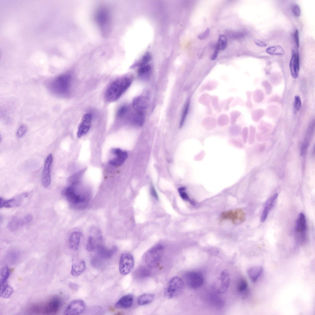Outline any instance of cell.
I'll list each match as a JSON object with an SVG mask.
<instances>
[{
	"mask_svg": "<svg viewBox=\"0 0 315 315\" xmlns=\"http://www.w3.org/2000/svg\"><path fill=\"white\" fill-rule=\"evenodd\" d=\"M92 119L91 113H86L83 116L78 127L77 133L78 138H81L88 132L91 126Z\"/></svg>",
	"mask_w": 315,
	"mask_h": 315,
	"instance_id": "4fadbf2b",
	"label": "cell"
},
{
	"mask_svg": "<svg viewBox=\"0 0 315 315\" xmlns=\"http://www.w3.org/2000/svg\"><path fill=\"white\" fill-rule=\"evenodd\" d=\"M227 46V41L225 37L221 34L219 37L218 40L216 44L215 49L219 51L225 50Z\"/></svg>",
	"mask_w": 315,
	"mask_h": 315,
	"instance_id": "83f0119b",
	"label": "cell"
},
{
	"mask_svg": "<svg viewBox=\"0 0 315 315\" xmlns=\"http://www.w3.org/2000/svg\"><path fill=\"white\" fill-rule=\"evenodd\" d=\"M184 278L187 285L193 289H197L201 287L204 281L202 274L199 272L194 271L186 273L184 275Z\"/></svg>",
	"mask_w": 315,
	"mask_h": 315,
	"instance_id": "ba28073f",
	"label": "cell"
},
{
	"mask_svg": "<svg viewBox=\"0 0 315 315\" xmlns=\"http://www.w3.org/2000/svg\"><path fill=\"white\" fill-rule=\"evenodd\" d=\"M190 102L188 99L186 102L183 110L181 116V120L179 123V128H181L184 122L189 110Z\"/></svg>",
	"mask_w": 315,
	"mask_h": 315,
	"instance_id": "1f68e13d",
	"label": "cell"
},
{
	"mask_svg": "<svg viewBox=\"0 0 315 315\" xmlns=\"http://www.w3.org/2000/svg\"><path fill=\"white\" fill-rule=\"evenodd\" d=\"M293 12L296 16L299 17L301 14V10L299 6L297 4L294 5L292 8Z\"/></svg>",
	"mask_w": 315,
	"mask_h": 315,
	"instance_id": "7bdbcfd3",
	"label": "cell"
},
{
	"mask_svg": "<svg viewBox=\"0 0 315 315\" xmlns=\"http://www.w3.org/2000/svg\"><path fill=\"white\" fill-rule=\"evenodd\" d=\"M164 251V247L160 244H158L153 246L145 253L144 261L146 265L149 267L156 266L161 259Z\"/></svg>",
	"mask_w": 315,
	"mask_h": 315,
	"instance_id": "277c9868",
	"label": "cell"
},
{
	"mask_svg": "<svg viewBox=\"0 0 315 315\" xmlns=\"http://www.w3.org/2000/svg\"><path fill=\"white\" fill-rule=\"evenodd\" d=\"M71 76L68 74L60 75L50 83L51 90L57 95H63L67 93L70 87Z\"/></svg>",
	"mask_w": 315,
	"mask_h": 315,
	"instance_id": "3957f363",
	"label": "cell"
},
{
	"mask_svg": "<svg viewBox=\"0 0 315 315\" xmlns=\"http://www.w3.org/2000/svg\"><path fill=\"white\" fill-rule=\"evenodd\" d=\"M294 34V39L295 43L297 46L298 47H299V35L298 31L297 29L295 30Z\"/></svg>",
	"mask_w": 315,
	"mask_h": 315,
	"instance_id": "f6af8a7d",
	"label": "cell"
},
{
	"mask_svg": "<svg viewBox=\"0 0 315 315\" xmlns=\"http://www.w3.org/2000/svg\"><path fill=\"white\" fill-rule=\"evenodd\" d=\"M185 188L184 187H181L179 188L178 189V192L181 198L183 200L189 201L192 203V201L190 200L187 194L185 192Z\"/></svg>",
	"mask_w": 315,
	"mask_h": 315,
	"instance_id": "e575fe53",
	"label": "cell"
},
{
	"mask_svg": "<svg viewBox=\"0 0 315 315\" xmlns=\"http://www.w3.org/2000/svg\"><path fill=\"white\" fill-rule=\"evenodd\" d=\"M221 220H229L234 224H239L244 222L245 215L243 210L241 209L227 210L222 212L220 215Z\"/></svg>",
	"mask_w": 315,
	"mask_h": 315,
	"instance_id": "52a82bcc",
	"label": "cell"
},
{
	"mask_svg": "<svg viewBox=\"0 0 315 315\" xmlns=\"http://www.w3.org/2000/svg\"><path fill=\"white\" fill-rule=\"evenodd\" d=\"M263 270V268L262 266H254L250 267L248 269L247 273L252 281L255 282L261 275Z\"/></svg>",
	"mask_w": 315,
	"mask_h": 315,
	"instance_id": "7402d4cb",
	"label": "cell"
},
{
	"mask_svg": "<svg viewBox=\"0 0 315 315\" xmlns=\"http://www.w3.org/2000/svg\"><path fill=\"white\" fill-rule=\"evenodd\" d=\"M219 51L217 49H215L214 52L212 57L211 60H214L216 59L217 57Z\"/></svg>",
	"mask_w": 315,
	"mask_h": 315,
	"instance_id": "c3c4849f",
	"label": "cell"
},
{
	"mask_svg": "<svg viewBox=\"0 0 315 315\" xmlns=\"http://www.w3.org/2000/svg\"><path fill=\"white\" fill-rule=\"evenodd\" d=\"M266 52L271 55H281L285 53L282 48L279 45H274L268 47L266 50Z\"/></svg>",
	"mask_w": 315,
	"mask_h": 315,
	"instance_id": "484cf974",
	"label": "cell"
},
{
	"mask_svg": "<svg viewBox=\"0 0 315 315\" xmlns=\"http://www.w3.org/2000/svg\"><path fill=\"white\" fill-rule=\"evenodd\" d=\"M10 273V269L7 266L5 265L2 268L0 273V285L1 287L7 281L9 276Z\"/></svg>",
	"mask_w": 315,
	"mask_h": 315,
	"instance_id": "4316f807",
	"label": "cell"
},
{
	"mask_svg": "<svg viewBox=\"0 0 315 315\" xmlns=\"http://www.w3.org/2000/svg\"><path fill=\"white\" fill-rule=\"evenodd\" d=\"M289 66L292 77L296 78L298 76L300 69L299 57L298 53H296L295 51L292 50V56L290 62Z\"/></svg>",
	"mask_w": 315,
	"mask_h": 315,
	"instance_id": "e0dca14e",
	"label": "cell"
},
{
	"mask_svg": "<svg viewBox=\"0 0 315 315\" xmlns=\"http://www.w3.org/2000/svg\"><path fill=\"white\" fill-rule=\"evenodd\" d=\"M230 281L228 271L224 269L221 272L215 286L216 292L219 294L225 293L227 290Z\"/></svg>",
	"mask_w": 315,
	"mask_h": 315,
	"instance_id": "9c48e42d",
	"label": "cell"
},
{
	"mask_svg": "<svg viewBox=\"0 0 315 315\" xmlns=\"http://www.w3.org/2000/svg\"><path fill=\"white\" fill-rule=\"evenodd\" d=\"M134 266V260L133 255L128 253H122L119 262V271L120 273L126 275L131 272Z\"/></svg>",
	"mask_w": 315,
	"mask_h": 315,
	"instance_id": "8992f818",
	"label": "cell"
},
{
	"mask_svg": "<svg viewBox=\"0 0 315 315\" xmlns=\"http://www.w3.org/2000/svg\"><path fill=\"white\" fill-rule=\"evenodd\" d=\"M69 287L72 290H77L78 288V285L72 283H70L69 285Z\"/></svg>",
	"mask_w": 315,
	"mask_h": 315,
	"instance_id": "7dc6e473",
	"label": "cell"
},
{
	"mask_svg": "<svg viewBox=\"0 0 315 315\" xmlns=\"http://www.w3.org/2000/svg\"><path fill=\"white\" fill-rule=\"evenodd\" d=\"M209 28H207L204 32L200 34L197 36V38L200 40H204L209 37Z\"/></svg>",
	"mask_w": 315,
	"mask_h": 315,
	"instance_id": "ab89813d",
	"label": "cell"
},
{
	"mask_svg": "<svg viewBox=\"0 0 315 315\" xmlns=\"http://www.w3.org/2000/svg\"><path fill=\"white\" fill-rule=\"evenodd\" d=\"M115 250V248L109 250L104 248H101L99 251V254L103 258H109L112 255Z\"/></svg>",
	"mask_w": 315,
	"mask_h": 315,
	"instance_id": "d6a6232c",
	"label": "cell"
},
{
	"mask_svg": "<svg viewBox=\"0 0 315 315\" xmlns=\"http://www.w3.org/2000/svg\"><path fill=\"white\" fill-rule=\"evenodd\" d=\"M247 289L248 283L246 280L244 278H241L239 280L237 284L238 291L241 294H244L246 292Z\"/></svg>",
	"mask_w": 315,
	"mask_h": 315,
	"instance_id": "f1b7e54d",
	"label": "cell"
},
{
	"mask_svg": "<svg viewBox=\"0 0 315 315\" xmlns=\"http://www.w3.org/2000/svg\"><path fill=\"white\" fill-rule=\"evenodd\" d=\"M14 292L13 289L10 286L6 285L2 287L1 291V296L4 298L9 297Z\"/></svg>",
	"mask_w": 315,
	"mask_h": 315,
	"instance_id": "4dcf8cb0",
	"label": "cell"
},
{
	"mask_svg": "<svg viewBox=\"0 0 315 315\" xmlns=\"http://www.w3.org/2000/svg\"><path fill=\"white\" fill-rule=\"evenodd\" d=\"M151 192L152 194L156 198H158L157 193L154 188L153 186H151Z\"/></svg>",
	"mask_w": 315,
	"mask_h": 315,
	"instance_id": "681fc988",
	"label": "cell"
},
{
	"mask_svg": "<svg viewBox=\"0 0 315 315\" xmlns=\"http://www.w3.org/2000/svg\"><path fill=\"white\" fill-rule=\"evenodd\" d=\"M151 69V67L149 65H145L142 66L138 70V74L140 75L144 74L149 71Z\"/></svg>",
	"mask_w": 315,
	"mask_h": 315,
	"instance_id": "60d3db41",
	"label": "cell"
},
{
	"mask_svg": "<svg viewBox=\"0 0 315 315\" xmlns=\"http://www.w3.org/2000/svg\"><path fill=\"white\" fill-rule=\"evenodd\" d=\"M60 299L54 297L44 302L34 304L28 309L30 313L36 314L51 315L56 314L61 306Z\"/></svg>",
	"mask_w": 315,
	"mask_h": 315,
	"instance_id": "7a4b0ae2",
	"label": "cell"
},
{
	"mask_svg": "<svg viewBox=\"0 0 315 315\" xmlns=\"http://www.w3.org/2000/svg\"><path fill=\"white\" fill-rule=\"evenodd\" d=\"M63 193L67 200L73 204H77L83 202L85 199L83 196L76 193L73 184L64 189L63 191Z\"/></svg>",
	"mask_w": 315,
	"mask_h": 315,
	"instance_id": "7c38bea8",
	"label": "cell"
},
{
	"mask_svg": "<svg viewBox=\"0 0 315 315\" xmlns=\"http://www.w3.org/2000/svg\"><path fill=\"white\" fill-rule=\"evenodd\" d=\"M86 248L87 250L90 252L93 251L94 249V241L92 236H90L88 238Z\"/></svg>",
	"mask_w": 315,
	"mask_h": 315,
	"instance_id": "74e56055",
	"label": "cell"
},
{
	"mask_svg": "<svg viewBox=\"0 0 315 315\" xmlns=\"http://www.w3.org/2000/svg\"><path fill=\"white\" fill-rule=\"evenodd\" d=\"M306 221L304 214L300 213L296 222V229L298 233H304L306 229Z\"/></svg>",
	"mask_w": 315,
	"mask_h": 315,
	"instance_id": "603a6c76",
	"label": "cell"
},
{
	"mask_svg": "<svg viewBox=\"0 0 315 315\" xmlns=\"http://www.w3.org/2000/svg\"><path fill=\"white\" fill-rule=\"evenodd\" d=\"M53 155L50 154L46 158L45 161L44 168L42 176V183L43 186L47 188L51 183V167L53 161Z\"/></svg>",
	"mask_w": 315,
	"mask_h": 315,
	"instance_id": "8fae6325",
	"label": "cell"
},
{
	"mask_svg": "<svg viewBox=\"0 0 315 315\" xmlns=\"http://www.w3.org/2000/svg\"><path fill=\"white\" fill-rule=\"evenodd\" d=\"M184 286V281L181 278L177 276L173 277L165 291V297L170 299L179 296L183 291Z\"/></svg>",
	"mask_w": 315,
	"mask_h": 315,
	"instance_id": "5b68a950",
	"label": "cell"
},
{
	"mask_svg": "<svg viewBox=\"0 0 315 315\" xmlns=\"http://www.w3.org/2000/svg\"><path fill=\"white\" fill-rule=\"evenodd\" d=\"M254 42L258 46L262 47H265L267 46V44L265 43L259 39H255L254 40Z\"/></svg>",
	"mask_w": 315,
	"mask_h": 315,
	"instance_id": "bcb514c9",
	"label": "cell"
},
{
	"mask_svg": "<svg viewBox=\"0 0 315 315\" xmlns=\"http://www.w3.org/2000/svg\"><path fill=\"white\" fill-rule=\"evenodd\" d=\"M26 223L24 217L23 219H19L17 217L12 219L9 223L8 227L10 229L14 230L19 227L22 226Z\"/></svg>",
	"mask_w": 315,
	"mask_h": 315,
	"instance_id": "d4e9b609",
	"label": "cell"
},
{
	"mask_svg": "<svg viewBox=\"0 0 315 315\" xmlns=\"http://www.w3.org/2000/svg\"><path fill=\"white\" fill-rule=\"evenodd\" d=\"M131 79L128 77L118 78L113 82L107 88L105 97L108 102H114L118 99L131 85Z\"/></svg>",
	"mask_w": 315,
	"mask_h": 315,
	"instance_id": "6da1fadb",
	"label": "cell"
},
{
	"mask_svg": "<svg viewBox=\"0 0 315 315\" xmlns=\"http://www.w3.org/2000/svg\"><path fill=\"white\" fill-rule=\"evenodd\" d=\"M82 236V233L78 231L74 232L71 234L69 240V245L71 249L76 250L78 249Z\"/></svg>",
	"mask_w": 315,
	"mask_h": 315,
	"instance_id": "44dd1931",
	"label": "cell"
},
{
	"mask_svg": "<svg viewBox=\"0 0 315 315\" xmlns=\"http://www.w3.org/2000/svg\"><path fill=\"white\" fill-rule=\"evenodd\" d=\"M301 106V102L300 97L298 96H296L294 98V112L296 113L298 111Z\"/></svg>",
	"mask_w": 315,
	"mask_h": 315,
	"instance_id": "f35d334b",
	"label": "cell"
},
{
	"mask_svg": "<svg viewBox=\"0 0 315 315\" xmlns=\"http://www.w3.org/2000/svg\"><path fill=\"white\" fill-rule=\"evenodd\" d=\"M150 59V56L149 54H147L145 55L143 58L141 62L139 64L141 66H142L148 63Z\"/></svg>",
	"mask_w": 315,
	"mask_h": 315,
	"instance_id": "ee69618b",
	"label": "cell"
},
{
	"mask_svg": "<svg viewBox=\"0 0 315 315\" xmlns=\"http://www.w3.org/2000/svg\"><path fill=\"white\" fill-rule=\"evenodd\" d=\"M27 131V127L25 125H21L18 128L16 133L18 138L22 137L26 134Z\"/></svg>",
	"mask_w": 315,
	"mask_h": 315,
	"instance_id": "8d00e7d4",
	"label": "cell"
},
{
	"mask_svg": "<svg viewBox=\"0 0 315 315\" xmlns=\"http://www.w3.org/2000/svg\"><path fill=\"white\" fill-rule=\"evenodd\" d=\"M133 106L137 113L144 114L147 106V100L143 96L138 97L134 99Z\"/></svg>",
	"mask_w": 315,
	"mask_h": 315,
	"instance_id": "ac0fdd59",
	"label": "cell"
},
{
	"mask_svg": "<svg viewBox=\"0 0 315 315\" xmlns=\"http://www.w3.org/2000/svg\"><path fill=\"white\" fill-rule=\"evenodd\" d=\"M154 294L146 293L140 296L137 300L138 304L140 305H144L151 302L154 299Z\"/></svg>",
	"mask_w": 315,
	"mask_h": 315,
	"instance_id": "cb8c5ba5",
	"label": "cell"
},
{
	"mask_svg": "<svg viewBox=\"0 0 315 315\" xmlns=\"http://www.w3.org/2000/svg\"><path fill=\"white\" fill-rule=\"evenodd\" d=\"M134 121L135 124L139 126H142L144 122V114L137 113L134 118Z\"/></svg>",
	"mask_w": 315,
	"mask_h": 315,
	"instance_id": "836d02e7",
	"label": "cell"
},
{
	"mask_svg": "<svg viewBox=\"0 0 315 315\" xmlns=\"http://www.w3.org/2000/svg\"><path fill=\"white\" fill-rule=\"evenodd\" d=\"M277 196L278 194L275 193L266 201L261 217L260 220L261 222H264L266 220L269 213L273 206Z\"/></svg>",
	"mask_w": 315,
	"mask_h": 315,
	"instance_id": "ffe728a7",
	"label": "cell"
},
{
	"mask_svg": "<svg viewBox=\"0 0 315 315\" xmlns=\"http://www.w3.org/2000/svg\"><path fill=\"white\" fill-rule=\"evenodd\" d=\"M28 196V194L27 193H24L7 200H4L0 198V208H10L18 206L22 203L23 199Z\"/></svg>",
	"mask_w": 315,
	"mask_h": 315,
	"instance_id": "2e32d148",
	"label": "cell"
},
{
	"mask_svg": "<svg viewBox=\"0 0 315 315\" xmlns=\"http://www.w3.org/2000/svg\"><path fill=\"white\" fill-rule=\"evenodd\" d=\"M86 305L81 299H75L71 301L67 306L64 312L65 315H77L82 313L84 311Z\"/></svg>",
	"mask_w": 315,
	"mask_h": 315,
	"instance_id": "30bf717a",
	"label": "cell"
},
{
	"mask_svg": "<svg viewBox=\"0 0 315 315\" xmlns=\"http://www.w3.org/2000/svg\"><path fill=\"white\" fill-rule=\"evenodd\" d=\"M127 108L125 106H123L120 107L118 110L117 113V116L118 117L121 118L124 116L127 113Z\"/></svg>",
	"mask_w": 315,
	"mask_h": 315,
	"instance_id": "b9f144b4",
	"label": "cell"
},
{
	"mask_svg": "<svg viewBox=\"0 0 315 315\" xmlns=\"http://www.w3.org/2000/svg\"><path fill=\"white\" fill-rule=\"evenodd\" d=\"M134 297L132 295L128 294L121 297L116 303L115 306L118 309H127L130 307L133 302Z\"/></svg>",
	"mask_w": 315,
	"mask_h": 315,
	"instance_id": "d6986e66",
	"label": "cell"
},
{
	"mask_svg": "<svg viewBox=\"0 0 315 315\" xmlns=\"http://www.w3.org/2000/svg\"><path fill=\"white\" fill-rule=\"evenodd\" d=\"M136 273L138 277H142L148 276L150 272L147 268L143 267L138 269Z\"/></svg>",
	"mask_w": 315,
	"mask_h": 315,
	"instance_id": "d590c367",
	"label": "cell"
},
{
	"mask_svg": "<svg viewBox=\"0 0 315 315\" xmlns=\"http://www.w3.org/2000/svg\"><path fill=\"white\" fill-rule=\"evenodd\" d=\"M112 152L116 157L109 161V163L114 166H119L122 165L128 156L127 152L119 148L113 149Z\"/></svg>",
	"mask_w": 315,
	"mask_h": 315,
	"instance_id": "5bb4252c",
	"label": "cell"
},
{
	"mask_svg": "<svg viewBox=\"0 0 315 315\" xmlns=\"http://www.w3.org/2000/svg\"><path fill=\"white\" fill-rule=\"evenodd\" d=\"M86 269L85 262L83 259L78 257L73 258L71 272L72 276H80L83 273Z\"/></svg>",
	"mask_w": 315,
	"mask_h": 315,
	"instance_id": "9a60e30c",
	"label": "cell"
},
{
	"mask_svg": "<svg viewBox=\"0 0 315 315\" xmlns=\"http://www.w3.org/2000/svg\"><path fill=\"white\" fill-rule=\"evenodd\" d=\"M19 254L17 251L12 250L7 254V258L10 263L13 264L17 262L19 258Z\"/></svg>",
	"mask_w": 315,
	"mask_h": 315,
	"instance_id": "f546056e",
	"label": "cell"
}]
</instances>
